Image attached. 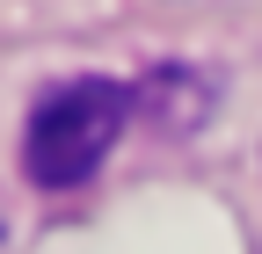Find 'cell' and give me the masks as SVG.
<instances>
[{
    "label": "cell",
    "instance_id": "cell-1",
    "mask_svg": "<svg viewBox=\"0 0 262 254\" xmlns=\"http://www.w3.org/2000/svg\"><path fill=\"white\" fill-rule=\"evenodd\" d=\"M131 123V87L124 80H66L29 109L22 131V167L37 189H80L110 160L117 131Z\"/></svg>",
    "mask_w": 262,
    "mask_h": 254
}]
</instances>
